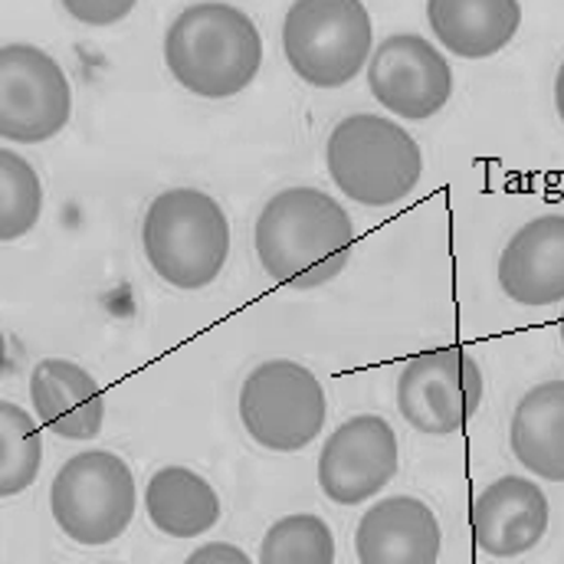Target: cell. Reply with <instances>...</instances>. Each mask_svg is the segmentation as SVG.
I'll return each mask as SVG.
<instances>
[{"instance_id":"cell-1","label":"cell","mask_w":564,"mask_h":564,"mask_svg":"<svg viewBox=\"0 0 564 564\" xmlns=\"http://www.w3.org/2000/svg\"><path fill=\"white\" fill-rule=\"evenodd\" d=\"M253 247L267 276L292 289H315L348 267L355 224L325 191L285 187L257 217Z\"/></svg>"},{"instance_id":"cell-2","label":"cell","mask_w":564,"mask_h":564,"mask_svg":"<svg viewBox=\"0 0 564 564\" xmlns=\"http://www.w3.org/2000/svg\"><path fill=\"white\" fill-rule=\"evenodd\" d=\"M171 76L200 99L243 93L263 66V36L250 13L230 3H191L164 33Z\"/></svg>"},{"instance_id":"cell-3","label":"cell","mask_w":564,"mask_h":564,"mask_svg":"<svg viewBox=\"0 0 564 564\" xmlns=\"http://www.w3.org/2000/svg\"><path fill=\"white\" fill-rule=\"evenodd\" d=\"M141 247L158 280L187 292L204 289L227 267L230 220L210 194L171 187L148 204Z\"/></svg>"},{"instance_id":"cell-4","label":"cell","mask_w":564,"mask_h":564,"mask_svg":"<svg viewBox=\"0 0 564 564\" xmlns=\"http://www.w3.org/2000/svg\"><path fill=\"white\" fill-rule=\"evenodd\" d=\"M335 187L361 207H394L414 194L423 174L421 144L384 116H348L325 144Z\"/></svg>"},{"instance_id":"cell-5","label":"cell","mask_w":564,"mask_h":564,"mask_svg":"<svg viewBox=\"0 0 564 564\" xmlns=\"http://www.w3.org/2000/svg\"><path fill=\"white\" fill-rule=\"evenodd\" d=\"M375 26L358 0H299L282 17V50L292 73L315 89L351 83L371 56Z\"/></svg>"},{"instance_id":"cell-6","label":"cell","mask_w":564,"mask_h":564,"mask_svg":"<svg viewBox=\"0 0 564 564\" xmlns=\"http://www.w3.org/2000/svg\"><path fill=\"white\" fill-rule=\"evenodd\" d=\"M135 476L109 449H86L63 463L50 489V512L76 545H109L135 519Z\"/></svg>"},{"instance_id":"cell-7","label":"cell","mask_w":564,"mask_h":564,"mask_svg":"<svg viewBox=\"0 0 564 564\" xmlns=\"http://www.w3.org/2000/svg\"><path fill=\"white\" fill-rule=\"evenodd\" d=\"M325 411L322 381L289 358L257 365L240 388V421L247 433L276 453L305 449L322 433Z\"/></svg>"},{"instance_id":"cell-8","label":"cell","mask_w":564,"mask_h":564,"mask_svg":"<svg viewBox=\"0 0 564 564\" xmlns=\"http://www.w3.org/2000/svg\"><path fill=\"white\" fill-rule=\"evenodd\" d=\"M73 119V86L63 66L33 43L0 46V139L40 144Z\"/></svg>"},{"instance_id":"cell-9","label":"cell","mask_w":564,"mask_h":564,"mask_svg":"<svg viewBox=\"0 0 564 564\" xmlns=\"http://www.w3.org/2000/svg\"><path fill=\"white\" fill-rule=\"evenodd\" d=\"M482 404V371L459 345L414 355L398 378V411L426 436H449L476 417Z\"/></svg>"},{"instance_id":"cell-10","label":"cell","mask_w":564,"mask_h":564,"mask_svg":"<svg viewBox=\"0 0 564 564\" xmlns=\"http://www.w3.org/2000/svg\"><path fill=\"white\" fill-rule=\"evenodd\" d=\"M371 96L398 119L426 122L453 96V69L417 33H391L368 63Z\"/></svg>"},{"instance_id":"cell-11","label":"cell","mask_w":564,"mask_h":564,"mask_svg":"<svg viewBox=\"0 0 564 564\" xmlns=\"http://www.w3.org/2000/svg\"><path fill=\"white\" fill-rule=\"evenodd\" d=\"M398 476V433L378 414L345 421L318 453V486L335 506H361Z\"/></svg>"},{"instance_id":"cell-12","label":"cell","mask_w":564,"mask_h":564,"mask_svg":"<svg viewBox=\"0 0 564 564\" xmlns=\"http://www.w3.org/2000/svg\"><path fill=\"white\" fill-rule=\"evenodd\" d=\"M473 539L492 558L532 552L549 532V496L532 479L502 476L473 502Z\"/></svg>"},{"instance_id":"cell-13","label":"cell","mask_w":564,"mask_h":564,"mask_svg":"<svg viewBox=\"0 0 564 564\" xmlns=\"http://www.w3.org/2000/svg\"><path fill=\"white\" fill-rule=\"evenodd\" d=\"M440 549V522L414 496L375 502L355 529V555L361 564H436Z\"/></svg>"},{"instance_id":"cell-14","label":"cell","mask_w":564,"mask_h":564,"mask_svg":"<svg viewBox=\"0 0 564 564\" xmlns=\"http://www.w3.org/2000/svg\"><path fill=\"white\" fill-rule=\"evenodd\" d=\"M499 285L525 308L564 302V214H542L512 234L499 257Z\"/></svg>"},{"instance_id":"cell-15","label":"cell","mask_w":564,"mask_h":564,"mask_svg":"<svg viewBox=\"0 0 564 564\" xmlns=\"http://www.w3.org/2000/svg\"><path fill=\"white\" fill-rule=\"evenodd\" d=\"M30 401L40 423L63 440H93L106 421L99 381L66 358H46L33 368Z\"/></svg>"},{"instance_id":"cell-16","label":"cell","mask_w":564,"mask_h":564,"mask_svg":"<svg viewBox=\"0 0 564 564\" xmlns=\"http://www.w3.org/2000/svg\"><path fill=\"white\" fill-rule=\"evenodd\" d=\"M426 20L443 50L463 59H486L516 40L522 7L516 0H430Z\"/></svg>"},{"instance_id":"cell-17","label":"cell","mask_w":564,"mask_h":564,"mask_svg":"<svg viewBox=\"0 0 564 564\" xmlns=\"http://www.w3.org/2000/svg\"><path fill=\"white\" fill-rule=\"evenodd\" d=\"M144 509L151 525L171 539H197L220 522L217 489L187 466L158 469L144 489Z\"/></svg>"},{"instance_id":"cell-18","label":"cell","mask_w":564,"mask_h":564,"mask_svg":"<svg viewBox=\"0 0 564 564\" xmlns=\"http://www.w3.org/2000/svg\"><path fill=\"white\" fill-rule=\"evenodd\" d=\"M509 443L529 473L549 482H564V381L535 384L519 401Z\"/></svg>"},{"instance_id":"cell-19","label":"cell","mask_w":564,"mask_h":564,"mask_svg":"<svg viewBox=\"0 0 564 564\" xmlns=\"http://www.w3.org/2000/svg\"><path fill=\"white\" fill-rule=\"evenodd\" d=\"M43 463V440L36 421L10 404L0 401V499L20 496L33 486Z\"/></svg>"},{"instance_id":"cell-20","label":"cell","mask_w":564,"mask_h":564,"mask_svg":"<svg viewBox=\"0 0 564 564\" xmlns=\"http://www.w3.org/2000/svg\"><path fill=\"white\" fill-rule=\"evenodd\" d=\"M43 214V184L26 158L0 148V243L26 237Z\"/></svg>"},{"instance_id":"cell-21","label":"cell","mask_w":564,"mask_h":564,"mask_svg":"<svg viewBox=\"0 0 564 564\" xmlns=\"http://www.w3.org/2000/svg\"><path fill=\"white\" fill-rule=\"evenodd\" d=\"M260 564H335V535L312 512L285 516L263 535Z\"/></svg>"},{"instance_id":"cell-22","label":"cell","mask_w":564,"mask_h":564,"mask_svg":"<svg viewBox=\"0 0 564 564\" xmlns=\"http://www.w3.org/2000/svg\"><path fill=\"white\" fill-rule=\"evenodd\" d=\"M66 13H73L76 20L83 23H96V26H106V23H116V20H126L135 3L132 0H112V3H83V0H66L63 3Z\"/></svg>"},{"instance_id":"cell-23","label":"cell","mask_w":564,"mask_h":564,"mask_svg":"<svg viewBox=\"0 0 564 564\" xmlns=\"http://www.w3.org/2000/svg\"><path fill=\"white\" fill-rule=\"evenodd\" d=\"M184 564H253V562H250V555H247L243 549H237V545H230V542H207L204 549L191 552Z\"/></svg>"},{"instance_id":"cell-24","label":"cell","mask_w":564,"mask_h":564,"mask_svg":"<svg viewBox=\"0 0 564 564\" xmlns=\"http://www.w3.org/2000/svg\"><path fill=\"white\" fill-rule=\"evenodd\" d=\"M555 109H558V119L564 122V59L558 66V76H555Z\"/></svg>"},{"instance_id":"cell-25","label":"cell","mask_w":564,"mask_h":564,"mask_svg":"<svg viewBox=\"0 0 564 564\" xmlns=\"http://www.w3.org/2000/svg\"><path fill=\"white\" fill-rule=\"evenodd\" d=\"M3 371H7V338L0 332V381H3Z\"/></svg>"},{"instance_id":"cell-26","label":"cell","mask_w":564,"mask_h":564,"mask_svg":"<svg viewBox=\"0 0 564 564\" xmlns=\"http://www.w3.org/2000/svg\"><path fill=\"white\" fill-rule=\"evenodd\" d=\"M558 332H562V341H564V312H562V318H558Z\"/></svg>"},{"instance_id":"cell-27","label":"cell","mask_w":564,"mask_h":564,"mask_svg":"<svg viewBox=\"0 0 564 564\" xmlns=\"http://www.w3.org/2000/svg\"><path fill=\"white\" fill-rule=\"evenodd\" d=\"M106 564H116V562H106Z\"/></svg>"}]
</instances>
